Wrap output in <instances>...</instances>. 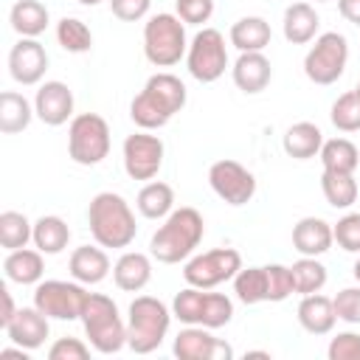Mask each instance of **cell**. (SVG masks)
Here are the masks:
<instances>
[{
    "instance_id": "7a4b0ae2",
    "label": "cell",
    "mask_w": 360,
    "mask_h": 360,
    "mask_svg": "<svg viewBox=\"0 0 360 360\" xmlns=\"http://www.w3.org/2000/svg\"><path fill=\"white\" fill-rule=\"evenodd\" d=\"M202 233H205V222L197 208H188V205L174 208L163 219V225L152 233L149 253L160 264H180L197 250V245L202 242Z\"/></svg>"
},
{
    "instance_id": "cb8c5ba5",
    "label": "cell",
    "mask_w": 360,
    "mask_h": 360,
    "mask_svg": "<svg viewBox=\"0 0 360 360\" xmlns=\"http://www.w3.org/2000/svg\"><path fill=\"white\" fill-rule=\"evenodd\" d=\"M68 267H70V276L76 281H82V284H98L110 273V256L101 250V245L98 248L82 245V248H76L70 253Z\"/></svg>"
},
{
    "instance_id": "e575fe53",
    "label": "cell",
    "mask_w": 360,
    "mask_h": 360,
    "mask_svg": "<svg viewBox=\"0 0 360 360\" xmlns=\"http://www.w3.org/2000/svg\"><path fill=\"white\" fill-rule=\"evenodd\" d=\"M233 292L248 307L267 301V270L264 267H242L233 276Z\"/></svg>"
},
{
    "instance_id": "8992f818",
    "label": "cell",
    "mask_w": 360,
    "mask_h": 360,
    "mask_svg": "<svg viewBox=\"0 0 360 360\" xmlns=\"http://www.w3.org/2000/svg\"><path fill=\"white\" fill-rule=\"evenodd\" d=\"M188 51L186 42V22L177 14L160 11L152 14L143 25V56L155 68H172L177 65Z\"/></svg>"
},
{
    "instance_id": "bcb514c9",
    "label": "cell",
    "mask_w": 360,
    "mask_h": 360,
    "mask_svg": "<svg viewBox=\"0 0 360 360\" xmlns=\"http://www.w3.org/2000/svg\"><path fill=\"white\" fill-rule=\"evenodd\" d=\"M338 11L346 22L360 28V0H338Z\"/></svg>"
},
{
    "instance_id": "c3c4849f",
    "label": "cell",
    "mask_w": 360,
    "mask_h": 360,
    "mask_svg": "<svg viewBox=\"0 0 360 360\" xmlns=\"http://www.w3.org/2000/svg\"><path fill=\"white\" fill-rule=\"evenodd\" d=\"M25 352H28V349H22V346H17V349H3V352H0V360H28Z\"/></svg>"
},
{
    "instance_id": "277c9868",
    "label": "cell",
    "mask_w": 360,
    "mask_h": 360,
    "mask_svg": "<svg viewBox=\"0 0 360 360\" xmlns=\"http://www.w3.org/2000/svg\"><path fill=\"white\" fill-rule=\"evenodd\" d=\"M172 315L174 312H169V307L160 298H155V295H138L129 304V315H127V346L135 354L155 352L163 343L166 332H169Z\"/></svg>"
},
{
    "instance_id": "8fae6325",
    "label": "cell",
    "mask_w": 360,
    "mask_h": 360,
    "mask_svg": "<svg viewBox=\"0 0 360 360\" xmlns=\"http://www.w3.org/2000/svg\"><path fill=\"white\" fill-rule=\"evenodd\" d=\"M186 68L188 73L202 82V84H211L217 82L225 68H228V48H225V37L217 31V28H202L194 34V39L188 42V51H186Z\"/></svg>"
},
{
    "instance_id": "f907efd6",
    "label": "cell",
    "mask_w": 360,
    "mask_h": 360,
    "mask_svg": "<svg viewBox=\"0 0 360 360\" xmlns=\"http://www.w3.org/2000/svg\"><path fill=\"white\" fill-rule=\"evenodd\" d=\"M352 273H354V278H357V281H360V259H357V262H354V267H352Z\"/></svg>"
},
{
    "instance_id": "e0dca14e",
    "label": "cell",
    "mask_w": 360,
    "mask_h": 360,
    "mask_svg": "<svg viewBox=\"0 0 360 360\" xmlns=\"http://www.w3.org/2000/svg\"><path fill=\"white\" fill-rule=\"evenodd\" d=\"M34 112L48 127H62L73 118V93L65 82H45L34 96Z\"/></svg>"
},
{
    "instance_id": "d4e9b609",
    "label": "cell",
    "mask_w": 360,
    "mask_h": 360,
    "mask_svg": "<svg viewBox=\"0 0 360 360\" xmlns=\"http://www.w3.org/2000/svg\"><path fill=\"white\" fill-rule=\"evenodd\" d=\"M42 250H31V248H20V250H8L6 262H3V270H6V278L14 281V284H39L42 281V273H45V262H42Z\"/></svg>"
},
{
    "instance_id": "681fc988",
    "label": "cell",
    "mask_w": 360,
    "mask_h": 360,
    "mask_svg": "<svg viewBox=\"0 0 360 360\" xmlns=\"http://www.w3.org/2000/svg\"><path fill=\"white\" fill-rule=\"evenodd\" d=\"M245 357H270V354H267V352H248Z\"/></svg>"
},
{
    "instance_id": "ab89813d",
    "label": "cell",
    "mask_w": 360,
    "mask_h": 360,
    "mask_svg": "<svg viewBox=\"0 0 360 360\" xmlns=\"http://www.w3.org/2000/svg\"><path fill=\"white\" fill-rule=\"evenodd\" d=\"M338 248L346 253H360V214H343L338 225H332Z\"/></svg>"
},
{
    "instance_id": "74e56055",
    "label": "cell",
    "mask_w": 360,
    "mask_h": 360,
    "mask_svg": "<svg viewBox=\"0 0 360 360\" xmlns=\"http://www.w3.org/2000/svg\"><path fill=\"white\" fill-rule=\"evenodd\" d=\"M329 118H332V124L340 132H357L360 129V101H357V93L349 90V93L338 96L332 110H329Z\"/></svg>"
},
{
    "instance_id": "7dc6e473",
    "label": "cell",
    "mask_w": 360,
    "mask_h": 360,
    "mask_svg": "<svg viewBox=\"0 0 360 360\" xmlns=\"http://www.w3.org/2000/svg\"><path fill=\"white\" fill-rule=\"evenodd\" d=\"M0 298H3V315H0V326L6 329L11 323V318L17 315V307H14V298L8 292V287H0Z\"/></svg>"
},
{
    "instance_id": "2e32d148",
    "label": "cell",
    "mask_w": 360,
    "mask_h": 360,
    "mask_svg": "<svg viewBox=\"0 0 360 360\" xmlns=\"http://www.w3.org/2000/svg\"><path fill=\"white\" fill-rule=\"evenodd\" d=\"M174 357L180 360H231L233 357V349L214 338L205 326H186L177 332L174 338V346H172Z\"/></svg>"
},
{
    "instance_id": "4fadbf2b",
    "label": "cell",
    "mask_w": 360,
    "mask_h": 360,
    "mask_svg": "<svg viewBox=\"0 0 360 360\" xmlns=\"http://www.w3.org/2000/svg\"><path fill=\"white\" fill-rule=\"evenodd\" d=\"M208 183H211L214 194L222 202H228V205H245L256 194V177H253V172H248L242 163H236L231 158L211 163Z\"/></svg>"
},
{
    "instance_id": "7c38bea8",
    "label": "cell",
    "mask_w": 360,
    "mask_h": 360,
    "mask_svg": "<svg viewBox=\"0 0 360 360\" xmlns=\"http://www.w3.org/2000/svg\"><path fill=\"white\" fill-rule=\"evenodd\" d=\"M242 270V256L233 248H214L200 256H191L183 267V278L191 287L211 290L222 281H233V276Z\"/></svg>"
},
{
    "instance_id": "ba28073f",
    "label": "cell",
    "mask_w": 360,
    "mask_h": 360,
    "mask_svg": "<svg viewBox=\"0 0 360 360\" xmlns=\"http://www.w3.org/2000/svg\"><path fill=\"white\" fill-rule=\"evenodd\" d=\"M68 155L79 166H98L110 155V127L96 112H79L70 118Z\"/></svg>"
},
{
    "instance_id": "f5cc1de1",
    "label": "cell",
    "mask_w": 360,
    "mask_h": 360,
    "mask_svg": "<svg viewBox=\"0 0 360 360\" xmlns=\"http://www.w3.org/2000/svg\"><path fill=\"white\" fill-rule=\"evenodd\" d=\"M354 93H357V101H360V82H357V87H354Z\"/></svg>"
},
{
    "instance_id": "60d3db41",
    "label": "cell",
    "mask_w": 360,
    "mask_h": 360,
    "mask_svg": "<svg viewBox=\"0 0 360 360\" xmlns=\"http://www.w3.org/2000/svg\"><path fill=\"white\" fill-rule=\"evenodd\" d=\"M335 315L346 323H360V287H343L335 298Z\"/></svg>"
},
{
    "instance_id": "f6af8a7d",
    "label": "cell",
    "mask_w": 360,
    "mask_h": 360,
    "mask_svg": "<svg viewBox=\"0 0 360 360\" xmlns=\"http://www.w3.org/2000/svg\"><path fill=\"white\" fill-rule=\"evenodd\" d=\"M152 0H110V11L121 20V22H138L149 14Z\"/></svg>"
},
{
    "instance_id": "9c48e42d",
    "label": "cell",
    "mask_w": 360,
    "mask_h": 360,
    "mask_svg": "<svg viewBox=\"0 0 360 360\" xmlns=\"http://www.w3.org/2000/svg\"><path fill=\"white\" fill-rule=\"evenodd\" d=\"M349 62V42L338 31H326L315 37V45L304 56V73L315 84H335Z\"/></svg>"
},
{
    "instance_id": "ac0fdd59",
    "label": "cell",
    "mask_w": 360,
    "mask_h": 360,
    "mask_svg": "<svg viewBox=\"0 0 360 360\" xmlns=\"http://www.w3.org/2000/svg\"><path fill=\"white\" fill-rule=\"evenodd\" d=\"M48 321L51 318L45 312H39L37 307H20L17 315L11 318V323L6 326V335H8V340L14 346H22V349L34 352V349H39L45 343V338L51 332Z\"/></svg>"
},
{
    "instance_id": "5bb4252c",
    "label": "cell",
    "mask_w": 360,
    "mask_h": 360,
    "mask_svg": "<svg viewBox=\"0 0 360 360\" xmlns=\"http://www.w3.org/2000/svg\"><path fill=\"white\" fill-rule=\"evenodd\" d=\"M163 141L149 135V129L127 135L124 141V172L132 180H152L163 166Z\"/></svg>"
},
{
    "instance_id": "44dd1931",
    "label": "cell",
    "mask_w": 360,
    "mask_h": 360,
    "mask_svg": "<svg viewBox=\"0 0 360 360\" xmlns=\"http://www.w3.org/2000/svg\"><path fill=\"white\" fill-rule=\"evenodd\" d=\"M152 278V262L146 253H138V250H127L121 253V259L112 264V281L118 290L124 292H138L149 284Z\"/></svg>"
},
{
    "instance_id": "816d5d0a",
    "label": "cell",
    "mask_w": 360,
    "mask_h": 360,
    "mask_svg": "<svg viewBox=\"0 0 360 360\" xmlns=\"http://www.w3.org/2000/svg\"><path fill=\"white\" fill-rule=\"evenodd\" d=\"M79 3H82V6H98L101 0H79Z\"/></svg>"
},
{
    "instance_id": "4316f807",
    "label": "cell",
    "mask_w": 360,
    "mask_h": 360,
    "mask_svg": "<svg viewBox=\"0 0 360 360\" xmlns=\"http://www.w3.org/2000/svg\"><path fill=\"white\" fill-rule=\"evenodd\" d=\"M231 45L239 51V53H248V51H264L270 45V22L264 17H239L233 25H231Z\"/></svg>"
},
{
    "instance_id": "8d00e7d4",
    "label": "cell",
    "mask_w": 360,
    "mask_h": 360,
    "mask_svg": "<svg viewBox=\"0 0 360 360\" xmlns=\"http://www.w3.org/2000/svg\"><path fill=\"white\" fill-rule=\"evenodd\" d=\"M56 42L68 53H87L93 48V34L79 17H62L56 22Z\"/></svg>"
},
{
    "instance_id": "db71d44e",
    "label": "cell",
    "mask_w": 360,
    "mask_h": 360,
    "mask_svg": "<svg viewBox=\"0 0 360 360\" xmlns=\"http://www.w3.org/2000/svg\"><path fill=\"white\" fill-rule=\"evenodd\" d=\"M315 3H326V0H315Z\"/></svg>"
},
{
    "instance_id": "4dcf8cb0",
    "label": "cell",
    "mask_w": 360,
    "mask_h": 360,
    "mask_svg": "<svg viewBox=\"0 0 360 360\" xmlns=\"http://www.w3.org/2000/svg\"><path fill=\"white\" fill-rule=\"evenodd\" d=\"M141 217L146 219H166L172 211H174V191L169 183H146L141 191H138V200H135Z\"/></svg>"
},
{
    "instance_id": "9a60e30c",
    "label": "cell",
    "mask_w": 360,
    "mask_h": 360,
    "mask_svg": "<svg viewBox=\"0 0 360 360\" xmlns=\"http://www.w3.org/2000/svg\"><path fill=\"white\" fill-rule=\"evenodd\" d=\"M48 70V51L39 39H31V37H20L17 45H11L8 51V73L17 84L22 87H31V84H39L42 76Z\"/></svg>"
},
{
    "instance_id": "6da1fadb",
    "label": "cell",
    "mask_w": 360,
    "mask_h": 360,
    "mask_svg": "<svg viewBox=\"0 0 360 360\" xmlns=\"http://www.w3.org/2000/svg\"><path fill=\"white\" fill-rule=\"evenodd\" d=\"M186 84L174 73H155L132 98L129 118L141 129H160L186 107Z\"/></svg>"
},
{
    "instance_id": "3957f363",
    "label": "cell",
    "mask_w": 360,
    "mask_h": 360,
    "mask_svg": "<svg viewBox=\"0 0 360 360\" xmlns=\"http://www.w3.org/2000/svg\"><path fill=\"white\" fill-rule=\"evenodd\" d=\"M87 225H90L96 245H101V248H129L138 233L135 214H132L129 202L112 191H101L90 200Z\"/></svg>"
},
{
    "instance_id": "836d02e7",
    "label": "cell",
    "mask_w": 360,
    "mask_h": 360,
    "mask_svg": "<svg viewBox=\"0 0 360 360\" xmlns=\"http://www.w3.org/2000/svg\"><path fill=\"white\" fill-rule=\"evenodd\" d=\"M292 290L298 295H312V292H321L323 284H326V267L318 262V256H301L292 267Z\"/></svg>"
},
{
    "instance_id": "7402d4cb",
    "label": "cell",
    "mask_w": 360,
    "mask_h": 360,
    "mask_svg": "<svg viewBox=\"0 0 360 360\" xmlns=\"http://www.w3.org/2000/svg\"><path fill=\"white\" fill-rule=\"evenodd\" d=\"M335 304L332 298L321 295V292H312V295H301V304H298V323L309 332V335H329L335 329Z\"/></svg>"
},
{
    "instance_id": "d6a6232c",
    "label": "cell",
    "mask_w": 360,
    "mask_h": 360,
    "mask_svg": "<svg viewBox=\"0 0 360 360\" xmlns=\"http://www.w3.org/2000/svg\"><path fill=\"white\" fill-rule=\"evenodd\" d=\"M318 158H321V163H323L326 172H349V174H354V169L360 163V152H357V146L349 138L323 141Z\"/></svg>"
},
{
    "instance_id": "f1b7e54d",
    "label": "cell",
    "mask_w": 360,
    "mask_h": 360,
    "mask_svg": "<svg viewBox=\"0 0 360 360\" xmlns=\"http://www.w3.org/2000/svg\"><path fill=\"white\" fill-rule=\"evenodd\" d=\"M48 8H45V3H39V0H17L14 6H11V11H8V22H11V28L20 34V37H31V39H37L45 28H48Z\"/></svg>"
},
{
    "instance_id": "d6986e66",
    "label": "cell",
    "mask_w": 360,
    "mask_h": 360,
    "mask_svg": "<svg viewBox=\"0 0 360 360\" xmlns=\"http://www.w3.org/2000/svg\"><path fill=\"white\" fill-rule=\"evenodd\" d=\"M231 76H233V84L245 96H256L270 84L273 65L262 51H248V53H239V59L231 68Z\"/></svg>"
},
{
    "instance_id": "7bdbcfd3",
    "label": "cell",
    "mask_w": 360,
    "mask_h": 360,
    "mask_svg": "<svg viewBox=\"0 0 360 360\" xmlns=\"http://www.w3.org/2000/svg\"><path fill=\"white\" fill-rule=\"evenodd\" d=\"M329 360H360V335L357 332H338L326 349Z\"/></svg>"
},
{
    "instance_id": "1f68e13d",
    "label": "cell",
    "mask_w": 360,
    "mask_h": 360,
    "mask_svg": "<svg viewBox=\"0 0 360 360\" xmlns=\"http://www.w3.org/2000/svg\"><path fill=\"white\" fill-rule=\"evenodd\" d=\"M321 191L332 208H352L357 200V180L349 172H326L323 169Z\"/></svg>"
},
{
    "instance_id": "603a6c76",
    "label": "cell",
    "mask_w": 360,
    "mask_h": 360,
    "mask_svg": "<svg viewBox=\"0 0 360 360\" xmlns=\"http://www.w3.org/2000/svg\"><path fill=\"white\" fill-rule=\"evenodd\" d=\"M318 25H321V17H318V11L309 3H292V6L284 8L281 31H284L287 42H292V45L312 42L315 34H318Z\"/></svg>"
},
{
    "instance_id": "484cf974",
    "label": "cell",
    "mask_w": 360,
    "mask_h": 360,
    "mask_svg": "<svg viewBox=\"0 0 360 360\" xmlns=\"http://www.w3.org/2000/svg\"><path fill=\"white\" fill-rule=\"evenodd\" d=\"M281 146H284V152H287L292 160H309V158L321 155L323 132H321L318 124H312V121H298V124H292V127L284 132Z\"/></svg>"
},
{
    "instance_id": "f35d334b",
    "label": "cell",
    "mask_w": 360,
    "mask_h": 360,
    "mask_svg": "<svg viewBox=\"0 0 360 360\" xmlns=\"http://www.w3.org/2000/svg\"><path fill=\"white\" fill-rule=\"evenodd\" d=\"M267 270V301L270 304H278L284 298H290L295 290H292V273L290 267L284 264H264Z\"/></svg>"
},
{
    "instance_id": "ee69618b",
    "label": "cell",
    "mask_w": 360,
    "mask_h": 360,
    "mask_svg": "<svg viewBox=\"0 0 360 360\" xmlns=\"http://www.w3.org/2000/svg\"><path fill=\"white\" fill-rule=\"evenodd\" d=\"M51 360H87L90 357V346L82 343L79 338H59L51 349H48Z\"/></svg>"
},
{
    "instance_id": "b9f144b4",
    "label": "cell",
    "mask_w": 360,
    "mask_h": 360,
    "mask_svg": "<svg viewBox=\"0 0 360 360\" xmlns=\"http://www.w3.org/2000/svg\"><path fill=\"white\" fill-rule=\"evenodd\" d=\"M174 11L186 25H202L214 14V0H174Z\"/></svg>"
},
{
    "instance_id": "ffe728a7",
    "label": "cell",
    "mask_w": 360,
    "mask_h": 360,
    "mask_svg": "<svg viewBox=\"0 0 360 360\" xmlns=\"http://www.w3.org/2000/svg\"><path fill=\"white\" fill-rule=\"evenodd\" d=\"M335 242L332 225L321 217H304L292 225V248L301 256H323Z\"/></svg>"
},
{
    "instance_id": "52a82bcc",
    "label": "cell",
    "mask_w": 360,
    "mask_h": 360,
    "mask_svg": "<svg viewBox=\"0 0 360 360\" xmlns=\"http://www.w3.org/2000/svg\"><path fill=\"white\" fill-rule=\"evenodd\" d=\"M172 312L177 321L186 326H205V329H219L231 323L233 318V301L222 292H205L200 287H186L174 295Z\"/></svg>"
},
{
    "instance_id": "5b68a950",
    "label": "cell",
    "mask_w": 360,
    "mask_h": 360,
    "mask_svg": "<svg viewBox=\"0 0 360 360\" xmlns=\"http://www.w3.org/2000/svg\"><path fill=\"white\" fill-rule=\"evenodd\" d=\"M79 321L84 326L90 346L98 354H115L127 346V323L121 321L112 298H107L101 292H90Z\"/></svg>"
},
{
    "instance_id": "d590c367",
    "label": "cell",
    "mask_w": 360,
    "mask_h": 360,
    "mask_svg": "<svg viewBox=\"0 0 360 360\" xmlns=\"http://www.w3.org/2000/svg\"><path fill=\"white\" fill-rule=\"evenodd\" d=\"M34 239V222H28L20 211H3L0 214V245L6 250H20Z\"/></svg>"
},
{
    "instance_id": "f546056e",
    "label": "cell",
    "mask_w": 360,
    "mask_h": 360,
    "mask_svg": "<svg viewBox=\"0 0 360 360\" xmlns=\"http://www.w3.org/2000/svg\"><path fill=\"white\" fill-rule=\"evenodd\" d=\"M34 107L28 104V98L17 90H6L0 93V132L3 135H17L22 132L31 118H34Z\"/></svg>"
},
{
    "instance_id": "83f0119b",
    "label": "cell",
    "mask_w": 360,
    "mask_h": 360,
    "mask_svg": "<svg viewBox=\"0 0 360 360\" xmlns=\"http://www.w3.org/2000/svg\"><path fill=\"white\" fill-rule=\"evenodd\" d=\"M34 248L37 250H42L45 256H56V253H62L65 248H68V242H70V228H68V222L62 219V217H56V214H45V217H39L37 222H34Z\"/></svg>"
},
{
    "instance_id": "30bf717a",
    "label": "cell",
    "mask_w": 360,
    "mask_h": 360,
    "mask_svg": "<svg viewBox=\"0 0 360 360\" xmlns=\"http://www.w3.org/2000/svg\"><path fill=\"white\" fill-rule=\"evenodd\" d=\"M87 290L82 281H59L48 278L34 287V307L56 321H79L87 304Z\"/></svg>"
}]
</instances>
